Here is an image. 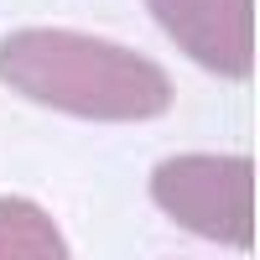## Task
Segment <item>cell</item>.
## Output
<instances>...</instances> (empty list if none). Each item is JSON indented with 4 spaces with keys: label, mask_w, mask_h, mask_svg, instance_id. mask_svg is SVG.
I'll return each instance as SVG.
<instances>
[{
    "label": "cell",
    "mask_w": 260,
    "mask_h": 260,
    "mask_svg": "<svg viewBox=\"0 0 260 260\" xmlns=\"http://www.w3.org/2000/svg\"><path fill=\"white\" fill-rule=\"evenodd\" d=\"M0 83L42 110L94 125H141L172 110V78L156 57L68 26L6 31Z\"/></svg>",
    "instance_id": "obj_1"
},
{
    "label": "cell",
    "mask_w": 260,
    "mask_h": 260,
    "mask_svg": "<svg viewBox=\"0 0 260 260\" xmlns=\"http://www.w3.org/2000/svg\"><path fill=\"white\" fill-rule=\"evenodd\" d=\"M151 203L177 229L224 250H250V156L182 151L151 167Z\"/></svg>",
    "instance_id": "obj_2"
},
{
    "label": "cell",
    "mask_w": 260,
    "mask_h": 260,
    "mask_svg": "<svg viewBox=\"0 0 260 260\" xmlns=\"http://www.w3.org/2000/svg\"><path fill=\"white\" fill-rule=\"evenodd\" d=\"M146 11L203 73L229 78V83L250 78L255 68L250 0H146Z\"/></svg>",
    "instance_id": "obj_3"
},
{
    "label": "cell",
    "mask_w": 260,
    "mask_h": 260,
    "mask_svg": "<svg viewBox=\"0 0 260 260\" xmlns=\"http://www.w3.org/2000/svg\"><path fill=\"white\" fill-rule=\"evenodd\" d=\"M0 260H73L57 219L31 198H0Z\"/></svg>",
    "instance_id": "obj_4"
}]
</instances>
